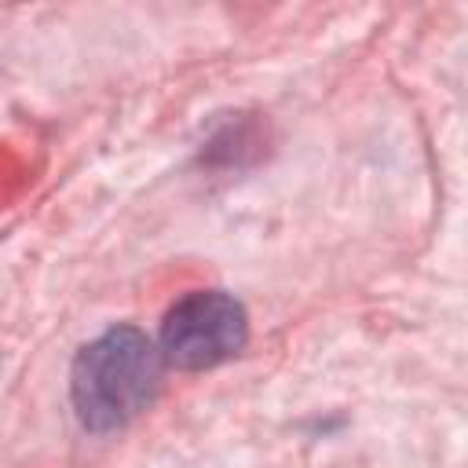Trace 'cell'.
Wrapping results in <instances>:
<instances>
[{
	"label": "cell",
	"instance_id": "obj_2",
	"mask_svg": "<svg viewBox=\"0 0 468 468\" xmlns=\"http://www.w3.org/2000/svg\"><path fill=\"white\" fill-rule=\"evenodd\" d=\"M249 340L245 307L219 289H197L176 300L161 322V362L197 373L234 358Z\"/></svg>",
	"mask_w": 468,
	"mask_h": 468
},
{
	"label": "cell",
	"instance_id": "obj_1",
	"mask_svg": "<svg viewBox=\"0 0 468 468\" xmlns=\"http://www.w3.org/2000/svg\"><path fill=\"white\" fill-rule=\"evenodd\" d=\"M161 351L135 325H110L84 344L69 369V399L88 431H113L139 417L161 388Z\"/></svg>",
	"mask_w": 468,
	"mask_h": 468
}]
</instances>
